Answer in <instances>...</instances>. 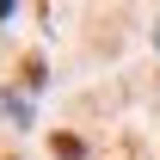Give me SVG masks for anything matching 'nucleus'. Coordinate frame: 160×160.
<instances>
[{"instance_id":"nucleus-1","label":"nucleus","mask_w":160,"mask_h":160,"mask_svg":"<svg viewBox=\"0 0 160 160\" xmlns=\"http://www.w3.org/2000/svg\"><path fill=\"white\" fill-rule=\"evenodd\" d=\"M56 160H80V136H56Z\"/></svg>"}]
</instances>
